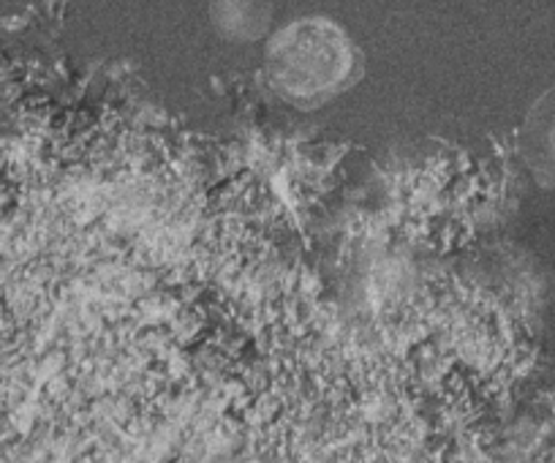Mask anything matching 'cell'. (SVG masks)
I'll return each instance as SVG.
<instances>
[{
  "label": "cell",
  "instance_id": "obj_1",
  "mask_svg": "<svg viewBox=\"0 0 555 463\" xmlns=\"http://www.w3.org/2000/svg\"><path fill=\"white\" fill-rule=\"evenodd\" d=\"M264 74L278 99L300 110H317L360 79L362 52L338 23L306 17L272 36Z\"/></svg>",
  "mask_w": 555,
  "mask_h": 463
},
{
  "label": "cell",
  "instance_id": "obj_2",
  "mask_svg": "<svg viewBox=\"0 0 555 463\" xmlns=\"http://www.w3.org/2000/svg\"><path fill=\"white\" fill-rule=\"evenodd\" d=\"M522 156L542 185L555 189V90L533 104L522 126Z\"/></svg>",
  "mask_w": 555,
  "mask_h": 463
},
{
  "label": "cell",
  "instance_id": "obj_3",
  "mask_svg": "<svg viewBox=\"0 0 555 463\" xmlns=\"http://www.w3.org/2000/svg\"><path fill=\"white\" fill-rule=\"evenodd\" d=\"M212 25L223 39L254 41L270 25V0H212Z\"/></svg>",
  "mask_w": 555,
  "mask_h": 463
}]
</instances>
